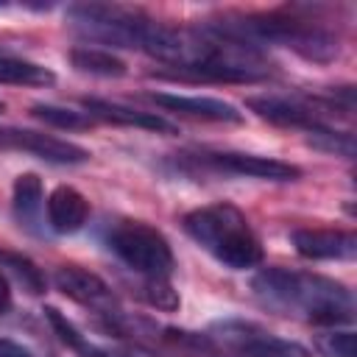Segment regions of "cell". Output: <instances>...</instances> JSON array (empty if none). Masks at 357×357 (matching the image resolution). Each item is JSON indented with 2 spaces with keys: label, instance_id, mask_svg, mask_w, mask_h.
Returning <instances> with one entry per match:
<instances>
[{
  "label": "cell",
  "instance_id": "1",
  "mask_svg": "<svg viewBox=\"0 0 357 357\" xmlns=\"http://www.w3.org/2000/svg\"><path fill=\"white\" fill-rule=\"evenodd\" d=\"M251 290L265 307L282 315H301L324 326H340L354 321L351 290L321 273L265 268L254 273Z\"/></svg>",
  "mask_w": 357,
  "mask_h": 357
},
{
  "label": "cell",
  "instance_id": "2",
  "mask_svg": "<svg viewBox=\"0 0 357 357\" xmlns=\"http://www.w3.org/2000/svg\"><path fill=\"white\" fill-rule=\"evenodd\" d=\"M181 226L204 251H209L226 268L245 271L262 259L259 237L254 234L248 218L231 204H209L192 209L184 215Z\"/></svg>",
  "mask_w": 357,
  "mask_h": 357
},
{
  "label": "cell",
  "instance_id": "3",
  "mask_svg": "<svg viewBox=\"0 0 357 357\" xmlns=\"http://www.w3.org/2000/svg\"><path fill=\"white\" fill-rule=\"evenodd\" d=\"M229 36H237L243 42H271V45H282L296 50L298 56L310 59V61H332L340 50L337 36H332L329 31L307 22V20H293V17H248L237 25H226L220 28Z\"/></svg>",
  "mask_w": 357,
  "mask_h": 357
},
{
  "label": "cell",
  "instance_id": "4",
  "mask_svg": "<svg viewBox=\"0 0 357 357\" xmlns=\"http://www.w3.org/2000/svg\"><path fill=\"white\" fill-rule=\"evenodd\" d=\"M67 20L75 33L126 50H145L153 20L139 8L114 3H78L67 8Z\"/></svg>",
  "mask_w": 357,
  "mask_h": 357
},
{
  "label": "cell",
  "instance_id": "5",
  "mask_svg": "<svg viewBox=\"0 0 357 357\" xmlns=\"http://www.w3.org/2000/svg\"><path fill=\"white\" fill-rule=\"evenodd\" d=\"M109 248L126 262L131 271L142 276H170L173 251L165 234L142 220H123L109 234Z\"/></svg>",
  "mask_w": 357,
  "mask_h": 357
},
{
  "label": "cell",
  "instance_id": "6",
  "mask_svg": "<svg viewBox=\"0 0 357 357\" xmlns=\"http://www.w3.org/2000/svg\"><path fill=\"white\" fill-rule=\"evenodd\" d=\"M212 337L234 357H312L301 343L276 337L251 321H218Z\"/></svg>",
  "mask_w": 357,
  "mask_h": 357
},
{
  "label": "cell",
  "instance_id": "7",
  "mask_svg": "<svg viewBox=\"0 0 357 357\" xmlns=\"http://www.w3.org/2000/svg\"><path fill=\"white\" fill-rule=\"evenodd\" d=\"M198 162L218 173L231 176H251V178H268V181H296L301 170L290 162L257 156V153H237V151H218V153H198Z\"/></svg>",
  "mask_w": 357,
  "mask_h": 357
},
{
  "label": "cell",
  "instance_id": "8",
  "mask_svg": "<svg viewBox=\"0 0 357 357\" xmlns=\"http://www.w3.org/2000/svg\"><path fill=\"white\" fill-rule=\"evenodd\" d=\"M53 282H56V287H59L67 298H73V301H78V304H84V307L100 312V315H109V321L120 318L117 298H114L112 287H109L98 273L84 271V268H78V265H61V268L53 273Z\"/></svg>",
  "mask_w": 357,
  "mask_h": 357
},
{
  "label": "cell",
  "instance_id": "9",
  "mask_svg": "<svg viewBox=\"0 0 357 357\" xmlns=\"http://www.w3.org/2000/svg\"><path fill=\"white\" fill-rule=\"evenodd\" d=\"M6 148L25 151L50 165H81L89 159V151L75 142H67V139H59L50 134H39V131H25V128H8Z\"/></svg>",
  "mask_w": 357,
  "mask_h": 357
},
{
  "label": "cell",
  "instance_id": "10",
  "mask_svg": "<svg viewBox=\"0 0 357 357\" xmlns=\"http://www.w3.org/2000/svg\"><path fill=\"white\" fill-rule=\"evenodd\" d=\"M293 245L304 259H354L357 237L340 229H296Z\"/></svg>",
  "mask_w": 357,
  "mask_h": 357
},
{
  "label": "cell",
  "instance_id": "11",
  "mask_svg": "<svg viewBox=\"0 0 357 357\" xmlns=\"http://www.w3.org/2000/svg\"><path fill=\"white\" fill-rule=\"evenodd\" d=\"M248 109L273 123V126H290V128H304L312 131L318 126H326L321 112H315L312 106L301 103V100H290V98H279V95H259V98H248Z\"/></svg>",
  "mask_w": 357,
  "mask_h": 357
},
{
  "label": "cell",
  "instance_id": "12",
  "mask_svg": "<svg viewBox=\"0 0 357 357\" xmlns=\"http://www.w3.org/2000/svg\"><path fill=\"white\" fill-rule=\"evenodd\" d=\"M156 106L181 114V117H192V120H212V123H240L243 112H237V106L218 100V98H198V95H170V92H153L148 95Z\"/></svg>",
  "mask_w": 357,
  "mask_h": 357
},
{
  "label": "cell",
  "instance_id": "13",
  "mask_svg": "<svg viewBox=\"0 0 357 357\" xmlns=\"http://www.w3.org/2000/svg\"><path fill=\"white\" fill-rule=\"evenodd\" d=\"M84 109L89 117L106 120V123H117V126H134V128H145V131H156V134H176V126L165 117H159L156 112H142V109H128L112 100H100V98H84Z\"/></svg>",
  "mask_w": 357,
  "mask_h": 357
},
{
  "label": "cell",
  "instance_id": "14",
  "mask_svg": "<svg viewBox=\"0 0 357 357\" xmlns=\"http://www.w3.org/2000/svg\"><path fill=\"white\" fill-rule=\"evenodd\" d=\"M89 218V201L70 184L56 187L47 195V223L59 234H73L78 231Z\"/></svg>",
  "mask_w": 357,
  "mask_h": 357
},
{
  "label": "cell",
  "instance_id": "15",
  "mask_svg": "<svg viewBox=\"0 0 357 357\" xmlns=\"http://www.w3.org/2000/svg\"><path fill=\"white\" fill-rule=\"evenodd\" d=\"M70 64L78 73H89V75H100V78H120L126 75V61L117 59L114 53L103 50V47H73L70 50Z\"/></svg>",
  "mask_w": 357,
  "mask_h": 357
},
{
  "label": "cell",
  "instance_id": "16",
  "mask_svg": "<svg viewBox=\"0 0 357 357\" xmlns=\"http://www.w3.org/2000/svg\"><path fill=\"white\" fill-rule=\"evenodd\" d=\"M56 81L53 70L25 61V59H11L0 56V84H14V86H50Z\"/></svg>",
  "mask_w": 357,
  "mask_h": 357
},
{
  "label": "cell",
  "instance_id": "17",
  "mask_svg": "<svg viewBox=\"0 0 357 357\" xmlns=\"http://www.w3.org/2000/svg\"><path fill=\"white\" fill-rule=\"evenodd\" d=\"M11 201H14V215L20 223H25V226L36 223L39 209H42V178L36 173L17 176Z\"/></svg>",
  "mask_w": 357,
  "mask_h": 357
},
{
  "label": "cell",
  "instance_id": "18",
  "mask_svg": "<svg viewBox=\"0 0 357 357\" xmlns=\"http://www.w3.org/2000/svg\"><path fill=\"white\" fill-rule=\"evenodd\" d=\"M307 142L324 153H335V156H343V159H351L354 156V137L349 131H335L329 126H318L312 131H307Z\"/></svg>",
  "mask_w": 357,
  "mask_h": 357
},
{
  "label": "cell",
  "instance_id": "19",
  "mask_svg": "<svg viewBox=\"0 0 357 357\" xmlns=\"http://www.w3.org/2000/svg\"><path fill=\"white\" fill-rule=\"evenodd\" d=\"M31 114L53 128H89L92 126V117L86 112H75V109H64V106H50V103H36L31 109Z\"/></svg>",
  "mask_w": 357,
  "mask_h": 357
},
{
  "label": "cell",
  "instance_id": "20",
  "mask_svg": "<svg viewBox=\"0 0 357 357\" xmlns=\"http://www.w3.org/2000/svg\"><path fill=\"white\" fill-rule=\"evenodd\" d=\"M0 265H3V268H8V271L22 282V287H25L28 293H42V290H45V279H42L39 268H36L28 257L0 248Z\"/></svg>",
  "mask_w": 357,
  "mask_h": 357
},
{
  "label": "cell",
  "instance_id": "21",
  "mask_svg": "<svg viewBox=\"0 0 357 357\" xmlns=\"http://www.w3.org/2000/svg\"><path fill=\"white\" fill-rule=\"evenodd\" d=\"M315 349L321 357H357V340L351 329H329L315 335Z\"/></svg>",
  "mask_w": 357,
  "mask_h": 357
},
{
  "label": "cell",
  "instance_id": "22",
  "mask_svg": "<svg viewBox=\"0 0 357 357\" xmlns=\"http://www.w3.org/2000/svg\"><path fill=\"white\" fill-rule=\"evenodd\" d=\"M142 298H145L151 307L165 310V312H170V310L178 307V296H176V290L170 287V282H167L165 276H148V279L142 282Z\"/></svg>",
  "mask_w": 357,
  "mask_h": 357
},
{
  "label": "cell",
  "instance_id": "23",
  "mask_svg": "<svg viewBox=\"0 0 357 357\" xmlns=\"http://www.w3.org/2000/svg\"><path fill=\"white\" fill-rule=\"evenodd\" d=\"M45 318H47V324L53 326V332L59 335V340H61L64 346H70L73 351H78V349L84 346L86 337H84V335L73 326V321H67V315H61L56 307H47V310H45Z\"/></svg>",
  "mask_w": 357,
  "mask_h": 357
},
{
  "label": "cell",
  "instance_id": "24",
  "mask_svg": "<svg viewBox=\"0 0 357 357\" xmlns=\"http://www.w3.org/2000/svg\"><path fill=\"white\" fill-rule=\"evenodd\" d=\"M78 357H128L126 351H120V349H109V346H95V343H89V340H84V346L75 351Z\"/></svg>",
  "mask_w": 357,
  "mask_h": 357
},
{
  "label": "cell",
  "instance_id": "25",
  "mask_svg": "<svg viewBox=\"0 0 357 357\" xmlns=\"http://www.w3.org/2000/svg\"><path fill=\"white\" fill-rule=\"evenodd\" d=\"M0 357H33L25 346H20L17 340H8V337H0Z\"/></svg>",
  "mask_w": 357,
  "mask_h": 357
},
{
  "label": "cell",
  "instance_id": "26",
  "mask_svg": "<svg viewBox=\"0 0 357 357\" xmlns=\"http://www.w3.org/2000/svg\"><path fill=\"white\" fill-rule=\"evenodd\" d=\"M8 307H11V287H8L6 273L0 271V312H6Z\"/></svg>",
  "mask_w": 357,
  "mask_h": 357
},
{
  "label": "cell",
  "instance_id": "27",
  "mask_svg": "<svg viewBox=\"0 0 357 357\" xmlns=\"http://www.w3.org/2000/svg\"><path fill=\"white\" fill-rule=\"evenodd\" d=\"M8 142V128H0V148H6Z\"/></svg>",
  "mask_w": 357,
  "mask_h": 357
},
{
  "label": "cell",
  "instance_id": "28",
  "mask_svg": "<svg viewBox=\"0 0 357 357\" xmlns=\"http://www.w3.org/2000/svg\"><path fill=\"white\" fill-rule=\"evenodd\" d=\"M0 112H3V103H0Z\"/></svg>",
  "mask_w": 357,
  "mask_h": 357
}]
</instances>
